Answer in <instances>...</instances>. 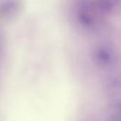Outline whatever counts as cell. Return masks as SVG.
<instances>
[{"label":"cell","mask_w":121,"mask_h":121,"mask_svg":"<svg viewBox=\"0 0 121 121\" xmlns=\"http://www.w3.org/2000/svg\"><path fill=\"white\" fill-rule=\"evenodd\" d=\"M114 111H115L112 114L113 116H110L111 118L108 121H121V108Z\"/></svg>","instance_id":"1"}]
</instances>
